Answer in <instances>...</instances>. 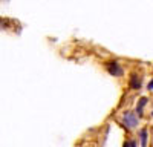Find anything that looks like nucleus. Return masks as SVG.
Wrapping results in <instances>:
<instances>
[{
	"instance_id": "obj_1",
	"label": "nucleus",
	"mask_w": 153,
	"mask_h": 147,
	"mask_svg": "<svg viewBox=\"0 0 153 147\" xmlns=\"http://www.w3.org/2000/svg\"><path fill=\"white\" fill-rule=\"evenodd\" d=\"M123 124H124V127L126 129H135L136 126H138V117H136V114H133V112H126L124 115H123Z\"/></svg>"
},
{
	"instance_id": "obj_2",
	"label": "nucleus",
	"mask_w": 153,
	"mask_h": 147,
	"mask_svg": "<svg viewBox=\"0 0 153 147\" xmlns=\"http://www.w3.org/2000/svg\"><path fill=\"white\" fill-rule=\"evenodd\" d=\"M106 69L113 77H121L124 74V69H123V66L118 63V61H110V63H106Z\"/></svg>"
},
{
	"instance_id": "obj_3",
	"label": "nucleus",
	"mask_w": 153,
	"mask_h": 147,
	"mask_svg": "<svg viewBox=\"0 0 153 147\" xmlns=\"http://www.w3.org/2000/svg\"><path fill=\"white\" fill-rule=\"evenodd\" d=\"M138 137H139V140H141V146H143V147H147L149 132H147V129H146V127H144V129H139V132H138Z\"/></svg>"
},
{
	"instance_id": "obj_4",
	"label": "nucleus",
	"mask_w": 153,
	"mask_h": 147,
	"mask_svg": "<svg viewBox=\"0 0 153 147\" xmlns=\"http://www.w3.org/2000/svg\"><path fill=\"white\" fill-rule=\"evenodd\" d=\"M141 77H139V75H132L130 77V88L132 89H139V88H141Z\"/></svg>"
},
{
	"instance_id": "obj_5",
	"label": "nucleus",
	"mask_w": 153,
	"mask_h": 147,
	"mask_svg": "<svg viewBox=\"0 0 153 147\" xmlns=\"http://www.w3.org/2000/svg\"><path fill=\"white\" fill-rule=\"evenodd\" d=\"M146 104H147V98H141V100H139V103H138V106H136V114H138V117L143 115V110H144Z\"/></svg>"
},
{
	"instance_id": "obj_6",
	"label": "nucleus",
	"mask_w": 153,
	"mask_h": 147,
	"mask_svg": "<svg viewBox=\"0 0 153 147\" xmlns=\"http://www.w3.org/2000/svg\"><path fill=\"white\" fill-rule=\"evenodd\" d=\"M124 147H136V141H133V140L126 141V143H124Z\"/></svg>"
},
{
	"instance_id": "obj_7",
	"label": "nucleus",
	"mask_w": 153,
	"mask_h": 147,
	"mask_svg": "<svg viewBox=\"0 0 153 147\" xmlns=\"http://www.w3.org/2000/svg\"><path fill=\"white\" fill-rule=\"evenodd\" d=\"M149 89H150V91H152V89H153V80H152V81H150V83H149Z\"/></svg>"
},
{
	"instance_id": "obj_8",
	"label": "nucleus",
	"mask_w": 153,
	"mask_h": 147,
	"mask_svg": "<svg viewBox=\"0 0 153 147\" xmlns=\"http://www.w3.org/2000/svg\"><path fill=\"white\" fill-rule=\"evenodd\" d=\"M152 117H153V114H152Z\"/></svg>"
}]
</instances>
